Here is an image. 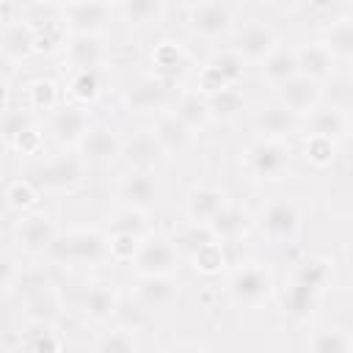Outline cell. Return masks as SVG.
<instances>
[{
    "mask_svg": "<svg viewBox=\"0 0 353 353\" xmlns=\"http://www.w3.org/2000/svg\"><path fill=\"white\" fill-rule=\"evenodd\" d=\"M0 353H11V350H6V347H0Z\"/></svg>",
    "mask_w": 353,
    "mask_h": 353,
    "instance_id": "cell-55",
    "label": "cell"
},
{
    "mask_svg": "<svg viewBox=\"0 0 353 353\" xmlns=\"http://www.w3.org/2000/svg\"><path fill=\"white\" fill-rule=\"evenodd\" d=\"M85 160L80 152H61L55 157H47L30 168V182L50 188V190H74L85 179Z\"/></svg>",
    "mask_w": 353,
    "mask_h": 353,
    "instance_id": "cell-4",
    "label": "cell"
},
{
    "mask_svg": "<svg viewBox=\"0 0 353 353\" xmlns=\"http://www.w3.org/2000/svg\"><path fill=\"white\" fill-rule=\"evenodd\" d=\"M306 353H353V342L345 328H317L306 342Z\"/></svg>",
    "mask_w": 353,
    "mask_h": 353,
    "instance_id": "cell-38",
    "label": "cell"
},
{
    "mask_svg": "<svg viewBox=\"0 0 353 353\" xmlns=\"http://www.w3.org/2000/svg\"><path fill=\"white\" fill-rule=\"evenodd\" d=\"M28 110H55L61 102V88L50 77H36L28 83Z\"/></svg>",
    "mask_w": 353,
    "mask_h": 353,
    "instance_id": "cell-39",
    "label": "cell"
},
{
    "mask_svg": "<svg viewBox=\"0 0 353 353\" xmlns=\"http://www.w3.org/2000/svg\"><path fill=\"white\" fill-rule=\"evenodd\" d=\"M14 74H17V63L0 52V83H11Z\"/></svg>",
    "mask_w": 353,
    "mask_h": 353,
    "instance_id": "cell-52",
    "label": "cell"
},
{
    "mask_svg": "<svg viewBox=\"0 0 353 353\" xmlns=\"http://www.w3.org/2000/svg\"><path fill=\"white\" fill-rule=\"evenodd\" d=\"M204 66H207L210 72H215L226 85H237V83L243 80V74H245V61H243L232 47L212 52Z\"/></svg>",
    "mask_w": 353,
    "mask_h": 353,
    "instance_id": "cell-37",
    "label": "cell"
},
{
    "mask_svg": "<svg viewBox=\"0 0 353 353\" xmlns=\"http://www.w3.org/2000/svg\"><path fill=\"white\" fill-rule=\"evenodd\" d=\"M3 199H6V207L8 210H14L17 215H22V212H33V207L39 201V190H36V185L30 179H14V182L6 185Z\"/></svg>",
    "mask_w": 353,
    "mask_h": 353,
    "instance_id": "cell-40",
    "label": "cell"
},
{
    "mask_svg": "<svg viewBox=\"0 0 353 353\" xmlns=\"http://www.w3.org/2000/svg\"><path fill=\"white\" fill-rule=\"evenodd\" d=\"M185 22L190 33L201 39H226L237 28V8L229 3H190L185 11Z\"/></svg>",
    "mask_w": 353,
    "mask_h": 353,
    "instance_id": "cell-6",
    "label": "cell"
},
{
    "mask_svg": "<svg viewBox=\"0 0 353 353\" xmlns=\"http://www.w3.org/2000/svg\"><path fill=\"white\" fill-rule=\"evenodd\" d=\"M295 61H298V74L314 80V83H328L336 74V58L328 52L323 41H306L295 47Z\"/></svg>",
    "mask_w": 353,
    "mask_h": 353,
    "instance_id": "cell-18",
    "label": "cell"
},
{
    "mask_svg": "<svg viewBox=\"0 0 353 353\" xmlns=\"http://www.w3.org/2000/svg\"><path fill=\"white\" fill-rule=\"evenodd\" d=\"M58 223L47 215V212H22V215H17V221H14V226H11V234H14V243L25 251V254H30V256H47V251H50V245H52V240L58 237Z\"/></svg>",
    "mask_w": 353,
    "mask_h": 353,
    "instance_id": "cell-9",
    "label": "cell"
},
{
    "mask_svg": "<svg viewBox=\"0 0 353 353\" xmlns=\"http://www.w3.org/2000/svg\"><path fill=\"white\" fill-rule=\"evenodd\" d=\"M256 226L259 232L273 240V243H287L292 240L301 226H303V210L295 199H287V196H279L273 201H268L256 218Z\"/></svg>",
    "mask_w": 353,
    "mask_h": 353,
    "instance_id": "cell-7",
    "label": "cell"
},
{
    "mask_svg": "<svg viewBox=\"0 0 353 353\" xmlns=\"http://www.w3.org/2000/svg\"><path fill=\"white\" fill-rule=\"evenodd\" d=\"M243 168L248 176L262 179V182L284 179L292 168V149L287 141L256 138L254 143L243 149Z\"/></svg>",
    "mask_w": 353,
    "mask_h": 353,
    "instance_id": "cell-3",
    "label": "cell"
},
{
    "mask_svg": "<svg viewBox=\"0 0 353 353\" xmlns=\"http://www.w3.org/2000/svg\"><path fill=\"white\" fill-rule=\"evenodd\" d=\"M152 135H154V141L160 143L163 154H179V152H185V149L193 143V138H196L171 110H163V113L157 116V121H154V127H152Z\"/></svg>",
    "mask_w": 353,
    "mask_h": 353,
    "instance_id": "cell-28",
    "label": "cell"
},
{
    "mask_svg": "<svg viewBox=\"0 0 353 353\" xmlns=\"http://www.w3.org/2000/svg\"><path fill=\"white\" fill-rule=\"evenodd\" d=\"M8 97H11V83H0V110L8 108Z\"/></svg>",
    "mask_w": 353,
    "mask_h": 353,
    "instance_id": "cell-54",
    "label": "cell"
},
{
    "mask_svg": "<svg viewBox=\"0 0 353 353\" xmlns=\"http://www.w3.org/2000/svg\"><path fill=\"white\" fill-rule=\"evenodd\" d=\"M350 132V113L336 110L331 105H317L309 116H306V135H320L328 141H342Z\"/></svg>",
    "mask_w": 353,
    "mask_h": 353,
    "instance_id": "cell-25",
    "label": "cell"
},
{
    "mask_svg": "<svg viewBox=\"0 0 353 353\" xmlns=\"http://www.w3.org/2000/svg\"><path fill=\"white\" fill-rule=\"evenodd\" d=\"M320 99H323V85L309 80V77H303V74L292 77L290 83H284L279 88V105L287 108L290 113H295L298 119L309 116L320 105Z\"/></svg>",
    "mask_w": 353,
    "mask_h": 353,
    "instance_id": "cell-19",
    "label": "cell"
},
{
    "mask_svg": "<svg viewBox=\"0 0 353 353\" xmlns=\"http://www.w3.org/2000/svg\"><path fill=\"white\" fill-rule=\"evenodd\" d=\"M138 245H141V240L132 234H108V254L113 262H132Z\"/></svg>",
    "mask_w": 353,
    "mask_h": 353,
    "instance_id": "cell-49",
    "label": "cell"
},
{
    "mask_svg": "<svg viewBox=\"0 0 353 353\" xmlns=\"http://www.w3.org/2000/svg\"><path fill=\"white\" fill-rule=\"evenodd\" d=\"M61 312H63V298L55 284H47L22 301V317L28 325L52 328L61 320Z\"/></svg>",
    "mask_w": 353,
    "mask_h": 353,
    "instance_id": "cell-17",
    "label": "cell"
},
{
    "mask_svg": "<svg viewBox=\"0 0 353 353\" xmlns=\"http://www.w3.org/2000/svg\"><path fill=\"white\" fill-rule=\"evenodd\" d=\"M94 353H138V339L132 331L113 325L97 336Z\"/></svg>",
    "mask_w": 353,
    "mask_h": 353,
    "instance_id": "cell-43",
    "label": "cell"
},
{
    "mask_svg": "<svg viewBox=\"0 0 353 353\" xmlns=\"http://www.w3.org/2000/svg\"><path fill=\"white\" fill-rule=\"evenodd\" d=\"M30 127H36V121H33V113L28 108H6V110H0V138L8 146Z\"/></svg>",
    "mask_w": 353,
    "mask_h": 353,
    "instance_id": "cell-45",
    "label": "cell"
},
{
    "mask_svg": "<svg viewBox=\"0 0 353 353\" xmlns=\"http://www.w3.org/2000/svg\"><path fill=\"white\" fill-rule=\"evenodd\" d=\"M113 320H116L119 328H127V331L135 334V331H141V328L149 325L152 314H149V309H146L143 303H138V301L130 295V298H119V306H116Z\"/></svg>",
    "mask_w": 353,
    "mask_h": 353,
    "instance_id": "cell-42",
    "label": "cell"
},
{
    "mask_svg": "<svg viewBox=\"0 0 353 353\" xmlns=\"http://www.w3.org/2000/svg\"><path fill=\"white\" fill-rule=\"evenodd\" d=\"M91 127H94L91 110L83 108V105H58V108L52 110V119H50L52 141H55L63 152L80 149V143H83V138L88 135Z\"/></svg>",
    "mask_w": 353,
    "mask_h": 353,
    "instance_id": "cell-10",
    "label": "cell"
},
{
    "mask_svg": "<svg viewBox=\"0 0 353 353\" xmlns=\"http://www.w3.org/2000/svg\"><path fill=\"white\" fill-rule=\"evenodd\" d=\"M276 281H273V270L262 262H240L232 276L226 279V295L232 303L245 306V309H256L262 303H268L273 298Z\"/></svg>",
    "mask_w": 353,
    "mask_h": 353,
    "instance_id": "cell-2",
    "label": "cell"
},
{
    "mask_svg": "<svg viewBox=\"0 0 353 353\" xmlns=\"http://www.w3.org/2000/svg\"><path fill=\"white\" fill-rule=\"evenodd\" d=\"M323 44L336 58V63L353 58V17L347 11L331 17V22L325 28V36H323Z\"/></svg>",
    "mask_w": 353,
    "mask_h": 353,
    "instance_id": "cell-32",
    "label": "cell"
},
{
    "mask_svg": "<svg viewBox=\"0 0 353 353\" xmlns=\"http://www.w3.org/2000/svg\"><path fill=\"white\" fill-rule=\"evenodd\" d=\"M279 47V36L262 19H251L237 30V44L232 47L245 63H262Z\"/></svg>",
    "mask_w": 353,
    "mask_h": 353,
    "instance_id": "cell-11",
    "label": "cell"
},
{
    "mask_svg": "<svg viewBox=\"0 0 353 353\" xmlns=\"http://www.w3.org/2000/svg\"><path fill=\"white\" fill-rule=\"evenodd\" d=\"M171 113L196 135L199 130H204L207 124H210V116H207V105H204V97L201 94H196V91H188V94H182L176 102H174V108H171Z\"/></svg>",
    "mask_w": 353,
    "mask_h": 353,
    "instance_id": "cell-35",
    "label": "cell"
},
{
    "mask_svg": "<svg viewBox=\"0 0 353 353\" xmlns=\"http://www.w3.org/2000/svg\"><path fill=\"white\" fill-rule=\"evenodd\" d=\"M298 127H301V119L281 105H268L254 116V132L268 141H284L292 132H298Z\"/></svg>",
    "mask_w": 353,
    "mask_h": 353,
    "instance_id": "cell-24",
    "label": "cell"
},
{
    "mask_svg": "<svg viewBox=\"0 0 353 353\" xmlns=\"http://www.w3.org/2000/svg\"><path fill=\"white\" fill-rule=\"evenodd\" d=\"M63 58L74 72H99L108 61V47L102 36H66Z\"/></svg>",
    "mask_w": 353,
    "mask_h": 353,
    "instance_id": "cell-16",
    "label": "cell"
},
{
    "mask_svg": "<svg viewBox=\"0 0 353 353\" xmlns=\"http://www.w3.org/2000/svg\"><path fill=\"white\" fill-rule=\"evenodd\" d=\"M210 229V234L218 240V243H240L245 234H248V229H251V215L243 210V207H237V204H226L218 215H215V221L207 226Z\"/></svg>",
    "mask_w": 353,
    "mask_h": 353,
    "instance_id": "cell-29",
    "label": "cell"
},
{
    "mask_svg": "<svg viewBox=\"0 0 353 353\" xmlns=\"http://www.w3.org/2000/svg\"><path fill=\"white\" fill-rule=\"evenodd\" d=\"M325 94H328V105L331 108L350 113V108H353V83H350L347 74H334L328 80V91H323V97Z\"/></svg>",
    "mask_w": 353,
    "mask_h": 353,
    "instance_id": "cell-47",
    "label": "cell"
},
{
    "mask_svg": "<svg viewBox=\"0 0 353 353\" xmlns=\"http://www.w3.org/2000/svg\"><path fill=\"white\" fill-rule=\"evenodd\" d=\"M119 298H121V295H119V290H116L113 284H91V287L85 290V295H83V303H80L83 317H85L88 323H94V325L110 323L113 314H116Z\"/></svg>",
    "mask_w": 353,
    "mask_h": 353,
    "instance_id": "cell-26",
    "label": "cell"
},
{
    "mask_svg": "<svg viewBox=\"0 0 353 353\" xmlns=\"http://www.w3.org/2000/svg\"><path fill=\"white\" fill-rule=\"evenodd\" d=\"M47 256L55 265H83V268H94L110 259L108 254V234L99 229H66L58 232V237L52 240Z\"/></svg>",
    "mask_w": 353,
    "mask_h": 353,
    "instance_id": "cell-1",
    "label": "cell"
},
{
    "mask_svg": "<svg viewBox=\"0 0 353 353\" xmlns=\"http://www.w3.org/2000/svg\"><path fill=\"white\" fill-rule=\"evenodd\" d=\"M0 52L14 63L33 55V28L22 17H8L0 25Z\"/></svg>",
    "mask_w": 353,
    "mask_h": 353,
    "instance_id": "cell-27",
    "label": "cell"
},
{
    "mask_svg": "<svg viewBox=\"0 0 353 353\" xmlns=\"http://www.w3.org/2000/svg\"><path fill=\"white\" fill-rule=\"evenodd\" d=\"M121 143L124 141L116 135L113 127L94 124L80 143V157L85 160V165H110L121 157Z\"/></svg>",
    "mask_w": 353,
    "mask_h": 353,
    "instance_id": "cell-15",
    "label": "cell"
},
{
    "mask_svg": "<svg viewBox=\"0 0 353 353\" xmlns=\"http://www.w3.org/2000/svg\"><path fill=\"white\" fill-rule=\"evenodd\" d=\"M320 301H323L320 292L306 290V287L292 284V281H290V284L284 287V292H281V309H284V314H287L292 323H309V320L317 314Z\"/></svg>",
    "mask_w": 353,
    "mask_h": 353,
    "instance_id": "cell-30",
    "label": "cell"
},
{
    "mask_svg": "<svg viewBox=\"0 0 353 353\" xmlns=\"http://www.w3.org/2000/svg\"><path fill=\"white\" fill-rule=\"evenodd\" d=\"M259 77L273 85L281 88L284 83H290L292 77H298V61H295V50L290 47H276L262 63H259Z\"/></svg>",
    "mask_w": 353,
    "mask_h": 353,
    "instance_id": "cell-31",
    "label": "cell"
},
{
    "mask_svg": "<svg viewBox=\"0 0 353 353\" xmlns=\"http://www.w3.org/2000/svg\"><path fill=\"white\" fill-rule=\"evenodd\" d=\"M168 6L160 0H127L116 6V14L130 25V28H146L152 22H163Z\"/></svg>",
    "mask_w": 353,
    "mask_h": 353,
    "instance_id": "cell-33",
    "label": "cell"
},
{
    "mask_svg": "<svg viewBox=\"0 0 353 353\" xmlns=\"http://www.w3.org/2000/svg\"><path fill=\"white\" fill-rule=\"evenodd\" d=\"M171 94H174V85L146 74L141 80H135L130 85V91L124 94V105L135 113H152V110H165L171 105Z\"/></svg>",
    "mask_w": 353,
    "mask_h": 353,
    "instance_id": "cell-13",
    "label": "cell"
},
{
    "mask_svg": "<svg viewBox=\"0 0 353 353\" xmlns=\"http://www.w3.org/2000/svg\"><path fill=\"white\" fill-rule=\"evenodd\" d=\"M116 193L121 199V207H135V210L146 212L160 196V182H157L154 171H127L119 179Z\"/></svg>",
    "mask_w": 353,
    "mask_h": 353,
    "instance_id": "cell-14",
    "label": "cell"
},
{
    "mask_svg": "<svg viewBox=\"0 0 353 353\" xmlns=\"http://www.w3.org/2000/svg\"><path fill=\"white\" fill-rule=\"evenodd\" d=\"M176 295H179V284L174 276H138V281L132 287V298L138 303H143L149 312L171 306L176 301Z\"/></svg>",
    "mask_w": 353,
    "mask_h": 353,
    "instance_id": "cell-22",
    "label": "cell"
},
{
    "mask_svg": "<svg viewBox=\"0 0 353 353\" xmlns=\"http://www.w3.org/2000/svg\"><path fill=\"white\" fill-rule=\"evenodd\" d=\"M204 105H207L210 121H232V119H237V116L243 113L245 99H243L240 88L232 85V88H223V91H218V94L204 97Z\"/></svg>",
    "mask_w": 353,
    "mask_h": 353,
    "instance_id": "cell-34",
    "label": "cell"
},
{
    "mask_svg": "<svg viewBox=\"0 0 353 353\" xmlns=\"http://www.w3.org/2000/svg\"><path fill=\"white\" fill-rule=\"evenodd\" d=\"M58 14L66 36H105V30L116 17V6L99 3V0L66 3V6H58Z\"/></svg>",
    "mask_w": 353,
    "mask_h": 353,
    "instance_id": "cell-5",
    "label": "cell"
},
{
    "mask_svg": "<svg viewBox=\"0 0 353 353\" xmlns=\"http://www.w3.org/2000/svg\"><path fill=\"white\" fill-rule=\"evenodd\" d=\"M25 347L30 353H61V339L52 328H41V325H30V334L25 339Z\"/></svg>",
    "mask_w": 353,
    "mask_h": 353,
    "instance_id": "cell-48",
    "label": "cell"
},
{
    "mask_svg": "<svg viewBox=\"0 0 353 353\" xmlns=\"http://www.w3.org/2000/svg\"><path fill=\"white\" fill-rule=\"evenodd\" d=\"M174 353H212V350L204 347V345H199V342H185V345H179Z\"/></svg>",
    "mask_w": 353,
    "mask_h": 353,
    "instance_id": "cell-53",
    "label": "cell"
},
{
    "mask_svg": "<svg viewBox=\"0 0 353 353\" xmlns=\"http://www.w3.org/2000/svg\"><path fill=\"white\" fill-rule=\"evenodd\" d=\"M190 262L193 268L201 273V276H218L223 268H226V254H223V245L218 240H210L204 243L201 248H196L190 254Z\"/></svg>",
    "mask_w": 353,
    "mask_h": 353,
    "instance_id": "cell-44",
    "label": "cell"
},
{
    "mask_svg": "<svg viewBox=\"0 0 353 353\" xmlns=\"http://www.w3.org/2000/svg\"><path fill=\"white\" fill-rule=\"evenodd\" d=\"M11 149H17V152H22V154H36V152L41 149V132H39V127L25 130V132L11 143Z\"/></svg>",
    "mask_w": 353,
    "mask_h": 353,
    "instance_id": "cell-51",
    "label": "cell"
},
{
    "mask_svg": "<svg viewBox=\"0 0 353 353\" xmlns=\"http://www.w3.org/2000/svg\"><path fill=\"white\" fill-rule=\"evenodd\" d=\"M229 204V196L218 185H196L185 199V215L193 226H210L215 215Z\"/></svg>",
    "mask_w": 353,
    "mask_h": 353,
    "instance_id": "cell-12",
    "label": "cell"
},
{
    "mask_svg": "<svg viewBox=\"0 0 353 353\" xmlns=\"http://www.w3.org/2000/svg\"><path fill=\"white\" fill-rule=\"evenodd\" d=\"M108 234H132V237L143 240V237L152 234V229H149V218H146L143 210H135V207H119V210L110 215Z\"/></svg>",
    "mask_w": 353,
    "mask_h": 353,
    "instance_id": "cell-36",
    "label": "cell"
},
{
    "mask_svg": "<svg viewBox=\"0 0 353 353\" xmlns=\"http://www.w3.org/2000/svg\"><path fill=\"white\" fill-rule=\"evenodd\" d=\"M121 160L127 163V171H154L163 160V149L154 141L152 130L135 132L130 141L121 143Z\"/></svg>",
    "mask_w": 353,
    "mask_h": 353,
    "instance_id": "cell-21",
    "label": "cell"
},
{
    "mask_svg": "<svg viewBox=\"0 0 353 353\" xmlns=\"http://www.w3.org/2000/svg\"><path fill=\"white\" fill-rule=\"evenodd\" d=\"M292 284H301L306 290H314L320 295H325V290L334 284V262L328 256H320V254H309L303 259L295 262L292 268V276H290Z\"/></svg>",
    "mask_w": 353,
    "mask_h": 353,
    "instance_id": "cell-23",
    "label": "cell"
},
{
    "mask_svg": "<svg viewBox=\"0 0 353 353\" xmlns=\"http://www.w3.org/2000/svg\"><path fill=\"white\" fill-rule=\"evenodd\" d=\"M17 276H19V265H17V259H14L11 254L0 251V292L11 290V287L17 284Z\"/></svg>",
    "mask_w": 353,
    "mask_h": 353,
    "instance_id": "cell-50",
    "label": "cell"
},
{
    "mask_svg": "<svg viewBox=\"0 0 353 353\" xmlns=\"http://www.w3.org/2000/svg\"><path fill=\"white\" fill-rule=\"evenodd\" d=\"M102 94V80H99V72H72V80H69V97L74 102H80L83 108L94 105Z\"/></svg>",
    "mask_w": 353,
    "mask_h": 353,
    "instance_id": "cell-41",
    "label": "cell"
},
{
    "mask_svg": "<svg viewBox=\"0 0 353 353\" xmlns=\"http://www.w3.org/2000/svg\"><path fill=\"white\" fill-rule=\"evenodd\" d=\"M179 251L171 243V237L163 234H149L141 240L135 256H132V268L138 276H174L179 268Z\"/></svg>",
    "mask_w": 353,
    "mask_h": 353,
    "instance_id": "cell-8",
    "label": "cell"
},
{
    "mask_svg": "<svg viewBox=\"0 0 353 353\" xmlns=\"http://www.w3.org/2000/svg\"><path fill=\"white\" fill-rule=\"evenodd\" d=\"M188 63H190V58L179 41L163 39L152 50V77H157L168 85H176V80L188 72Z\"/></svg>",
    "mask_w": 353,
    "mask_h": 353,
    "instance_id": "cell-20",
    "label": "cell"
},
{
    "mask_svg": "<svg viewBox=\"0 0 353 353\" xmlns=\"http://www.w3.org/2000/svg\"><path fill=\"white\" fill-rule=\"evenodd\" d=\"M336 149H339L336 141H328L320 135H306L303 141V154L314 168H328L336 160Z\"/></svg>",
    "mask_w": 353,
    "mask_h": 353,
    "instance_id": "cell-46",
    "label": "cell"
}]
</instances>
